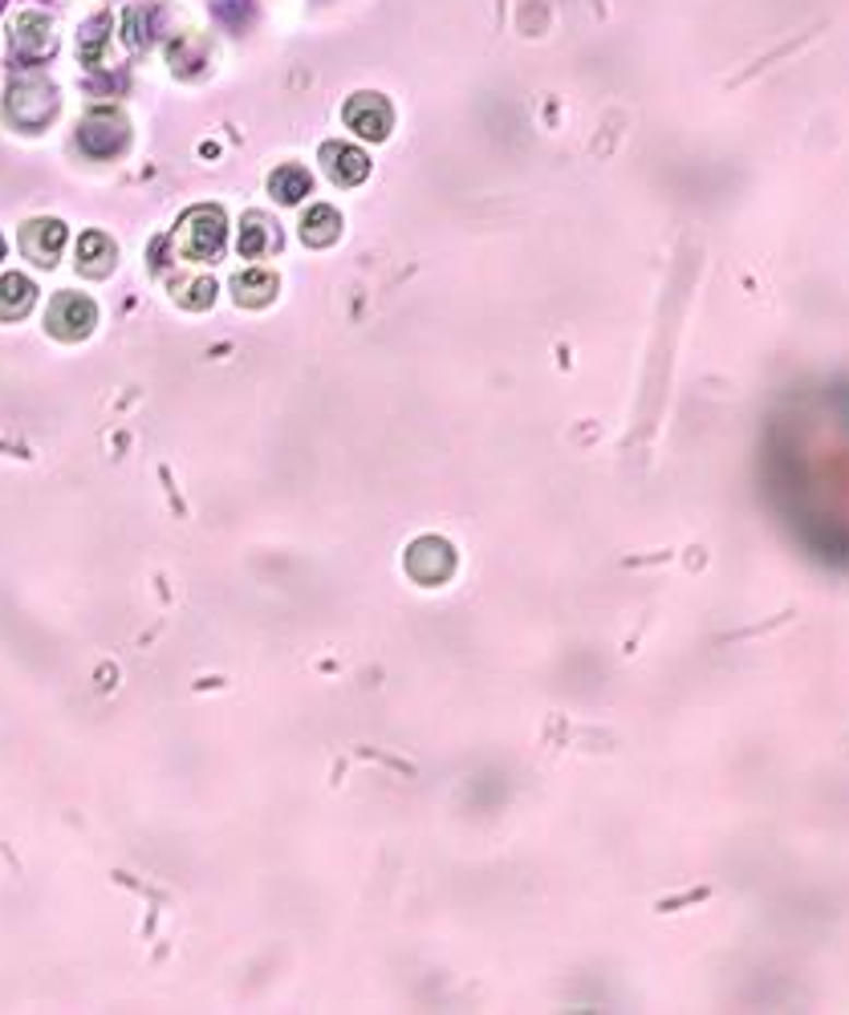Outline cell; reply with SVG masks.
Listing matches in <instances>:
<instances>
[{"label": "cell", "instance_id": "3", "mask_svg": "<svg viewBox=\"0 0 849 1015\" xmlns=\"http://www.w3.org/2000/svg\"><path fill=\"white\" fill-rule=\"evenodd\" d=\"M78 143H82V151L94 158H110L118 155L122 146H127V122L118 115H90L86 122H82V130H78Z\"/></svg>", "mask_w": 849, "mask_h": 1015}, {"label": "cell", "instance_id": "14", "mask_svg": "<svg viewBox=\"0 0 849 1015\" xmlns=\"http://www.w3.org/2000/svg\"><path fill=\"white\" fill-rule=\"evenodd\" d=\"M0 260H4V240H0Z\"/></svg>", "mask_w": 849, "mask_h": 1015}, {"label": "cell", "instance_id": "13", "mask_svg": "<svg viewBox=\"0 0 849 1015\" xmlns=\"http://www.w3.org/2000/svg\"><path fill=\"white\" fill-rule=\"evenodd\" d=\"M276 244V232L269 220H260V215H248L245 228H240V240H236V248H240V257H264V248H273Z\"/></svg>", "mask_w": 849, "mask_h": 1015}, {"label": "cell", "instance_id": "11", "mask_svg": "<svg viewBox=\"0 0 849 1015\" xmlns=\"http://www.w3.org/2000/svg\"><path fill=\"white\" fill-rule=\"evenodd\" d=\"M338 212H333L330 203H317V208H309V215L302 220V240L314 244V248H326V244L338 236Z\"/></svg>", "mask_w": 849, "mask_h": 1015}, {"label": "cell", "instance_id": "7", "mask_svg": "<svg viewBox=\"0 0 849 1015\" xmlns=\"http://www.w3.org/2000/svg\"><path fill=\"white\" fill-rule=\"evenodd\" d=\"M13 49L21 54V58H49V49H54V33H49V21H45V16H37V13L16 16Z\"/></svg>", "mask_w": 849, "mask_h": 1015}, {"label": "cell", "instance_id": "9", "mask_svg": "<svg viewBox=\"0 0 849 1015\" xmlns=\"http://www.w3.org/2000/svg\"><path fill=\"white\" fill-rule=\"evenodd\" d=\"M110 264H115V244H110V236L86 232V236L78 240V269L86 272V276H102V272H110Z\"/></svg>", "mask_w": 849, "mask_h": 1015}, {"label": "cell", "instance_id": "12", "mask_svg": "<svg viewBox=\"0 0 849 1015\" xmlns=\"http://www.w3.org/2000/svg\"><path fill=\"white\" fill-rule=\"evenodd\" d=\"M269 191H273L281 203H297L309 196V172H302V167H276L273 179H269Z\"/></svg>", "mask_w": 849, "mask_h": 1015}, {"label": "cell", "instance_id": "4", "mask_svg": "<svg viewBox=\"0 0 849 1015\" xmlns=\"http://www.w3.org/2000/svg\"><path fill=\"white\" fill-rule=\"evenodd\" d=\"M346 122L366 139H387L390 130V106L378 94H358L346 102Z\"/></svg>", "mask_w": 849, "mask_h": 1015}, {"label": "cell", "instance_id": "8", "mask_svg": "<svg viewBox=\"0 0 849 1015\" xmlns=\"http://www.w3.org/2000/svg\"><path fill=\"white\" fill-rule=\"evenodd\" d=\"M33 297H37V288H33L30 276H21V272L0 276V317H4V321H16V317L30 314Z\"/></svg>", "mask_w": 849, "mask_h": 1015}, {"label": "cell", "instance_id": "6", "mask_svg": "<svg viewBox=\"0 0 849 1015\" xmlns=\"http://www.w3.org/2000/svg\"><path fill=\"white\" fill-rule=\"evenodd\" d=\"M21 244H25V252L33 260L54 264L61 257V248H66V224H58V220H33L21 232Z\"/></svg>", "mask_w": 849, "mask_h": 1015}, {"label": "cell", "instance_id": "10", "mask_svg": "<svg viewBox=\"0 0 849 1015\" xmlns=\"http://www.w3.org/2000/svg\"><path fill=\"white\" fill-rule=\"evenodd\" d=\"M273 293H276V276L264 269H248L232 281V297L240 300V305H252V309L264 305V300H273Z\"/></svg>", "mask_w": 849, "mask_h": 1015}, {"label": "cell", "instance_id": "5", "mask_svg": "<svg viewBox=\"0 0 849 1015\" xmlns=\"http://www.w3.org/2000/svg\"><path fill=\"white\" fill-rule=\"evenodd\" d=\"M321 158H326V172H330L333 184L342 187H354L366 179V172H370V158L362 155L358 146H346V143H330L321 146Z\"/></svg>", "mask_w": 849, "mask_h": 1015}, {"label": "cell", "instance_id": "2", "mask_svg": "<svg viewBox=\"0 0 849 1015\" xmlns=\"http://www.w3.org/2000/svg\"><path fill=\"white\" fill-rule=\"evenodd\" d=\"M45 326L61 342H82L90 329L98 326V309L82 293H58L54 305H49V314H45Z\"/></svg>", "mask_w": 849, "mask_h": 1015}, {"label": "cell", "instance_id": "1", "mask_svg": "<svg viewBox=\"0 0 849 1015\" xmlns=\"http://www.w3.org/2000/svg\"><path fill=\"white\" fill-rule=\"evenodd\" d=\"M172 244L188 260H216L220 252H224V244H228V220H224V212L212 208V203L191 208V212L179 220Z\"/></svg>", "mask_w": 849, "mask_h": 1015}]
</instances>
